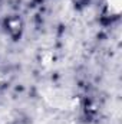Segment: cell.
<instances>
[{"label":"cell","mask_w":122,"mask_h":124,"mask_svg":"<svg viewBox=\"0 0 122 124\" xmlns=\"http://www.w3.org/2000/svg\"><path fill=\"white\" fill-rule=\"evenodd\" d=\"M1 81H3V75H1V72H0V84H1Z\"/></svg>","instance_id":"obj_3"},{"label":"cell","mask_w":122,"mask_h":124,"mask_svg":"<svg viewBox=\"0 0 122 124\" xmlns=\"http://www.w3.org/2000/svg\"><path fill=\"white\" fill-rule=\"evenodd\" d=\"M106 9L111 15L118 16L122 12V0H106Z\"/></svg>","instance_id":"obj_1"},{"label":"cell","mask_w":122,"mask_h":124,"mask_svg":"<svg viewBox=\"0 0 122 124\" xmlns=\"http://www.w3.org/2000/svg\"><path fill=\"white\" fill-rule=\"evenodd\" d=\"M53 61V55H52V52H45V54H42V58H40V63L43 65V66H49L50 63Z\"/></svg>","instance_id":"obj_2"}]
</instances>
